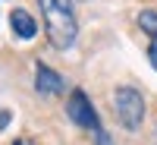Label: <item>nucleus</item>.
Listing matches in <instances>:
<instances>
[{
  "mask_svg": "<svg viewBox=\"0 0 157 145\" xmlns=\"http://www.w3.org/2000/svg\"><path fill=\"white\" fill-rule=\"evenodd\" d=\"M44 13V29L47 38L57 50H69L75 44V35H78V22H75V13L69 0H38Z\"/></svg>",
  "mask_w": 157,
  "mask_h": 145,
  "instance_id": "obj_1",
  "label": "nucleus"
},
{
  "mask_svg": "<svg viewBox=\"0 0 157 145\" xmlns=\"http://www.w3.org/2000/svg\"><path fill=\"white\" fill-rule=\"evenodd\" d=\"M113 104H116V120L126 129H138L141 126V120H145V98H141L135 88L120 85L116 95H113Z\"/></svg>",
  "mask_w": 157,
  "mask_h": 145,
  "instance_id": "obj_2",
  "label": "nucleus"
},
{
  "mask_svg": "<svg viewBox=\"0 0 157 145\" xmlns=\"http://www.w3.org/2000/svg\"><path fill=\"white\" fill-rule=\"evenodd\" d=\"M66 114H69V120L75 123V126H82V129H88V133H104L101 129V117H98V111H94V104L88 101V95L82 88H75L72 95H69V101H66Z\"/></svg>",
  "mask_w": 157,
  "mask_h": 145,
  "instance_id": "obj_3",
  "label": "nucleus"
},
{
  "mask_svg": "<svg viewBox=\"0 0 157 145\" xmlns=\"http://www.w3.org/2000/svg\"><path fill=\"white\" fill-rule=\"evenodd\" d=\"M35 88L41 91V95H57V91L63 88V76L54 73L47 63H38V70H35Z\"/></svg>",
  "mask_w": 157,
  "mask_h": 145,
  "instance_id": "obj_4",
  "label": "nucleus"
},
{
  "mask_svg": "<svg viewBox=\"0 0 157 145\" xmlns=\"http://www.w3.org/2000/svg\"><path fill=\"white\" fill-rule=\"evenodd\" d=\"M10 25H13V32H16V38H22V41H32L35 32H38V22L32 19V13H25V10H13L10 13Z\"/></svg>",
  "mask_w": 157,
  "mask_h": 145,
  "instance_id": "obj_5",
  "label": "nucleus"
},
{
  "mask_svg": "<svg viewBox=\"0 0 157 145\" xmlns=\"http://www.w3.org/2000/svg\"><path fill=\"white\" fill-rule=\"evenodd\" d=\"M138 25L151 35V47H148V60H151V66L157 70V13L154 10H141L138 13Z\"/></svg>",
  "mask_w": 157,
  "mask_h": 145,
  "instance_id": "obj_6",
  "label": "nucleus"
},
{
  "mask_svg": "<svg viewBox=\"0 0 157 145\" xmlns=\"http://www.w3.org/2000/svg\"><path fill=\"white\" fill-rule=\"evenodd\" d=\"M10 120H13V114H10V111H0V129L10 126Z\"/></svg>",
  "mask_w": 157,
  "mask_h": 145,
  "instance_id": "obj_7",
  "label": "nucleus"
},
{
  "mask_svg": "<svg viewBox=\"0 0 157 145\" xmlns=\"http://www.w3.org/2000/svg\"><path fill=\"white\" fill-rule=\"evenodd\" d=\"M16 145H29V139H16Z\"/></svg>",
  "mask_w": 157,
  "mask_h": 145,
  "instance_id": "obj_8",
  "label": "nucleus"
},
{
  "mask_svg": "<svg viewBox=\"0 0 157 145\" xmlns=\"http://www.w3.org/2000/svg\"><path fill=\"white\" fill-rule=\"evenodd\" d=\"M154 145H157V136H154Z\"/></svg>",
  "mask_w": 157,
  "mask_h": 145,
  "instance_id": "obj_9",
  "label": "nucleus"
}]
</instances>
